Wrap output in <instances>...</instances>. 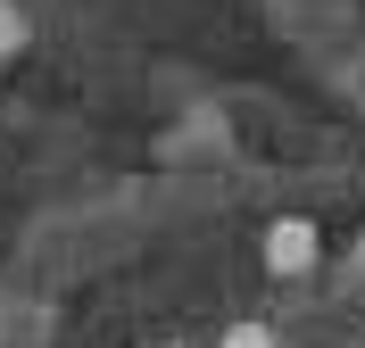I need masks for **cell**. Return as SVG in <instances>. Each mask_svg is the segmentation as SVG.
I'll list each match as a JSON object with an SVG mask.
<instances>
[{"label": "cell", "mask_w": 365, "mask_h": 348, "mask_svg": "<svg viewBox=\"0 0 365 348\" xmlns=\"http://www.w3.org/2000/svg\"><path fill=\"white\" fill-rule=\"evenodd\" d=\"M257 257H266V274H316V257H324V232L307 224V216H274L266 241H257Z\"/></svg>", "instance_id": "obj_1"}, {"label": "cell", "mask_w": 365, "mask_h": 348, "mask_svg": "<svg viewBox=\"0 0 365 348\" xmlns=\"http://www.w3.org/2000/svg\"><path fill=\"white\" fill-rule=\"evenodd\" d=\"M25 42H34V17H25L17 0H0V58H17Z\"/></svg>", "instance_id": "obj_2"}, {"label": "cell", "mask_w": 365, "mask_h": 348, "mask_svg": "<svg viewBox=\"0 0 365 348\" xmlns=\"http://www.w3.org/2000/svg\"><path fill=\"white\" fill-rule=\"evenodd\" d=\"M225 348H274V324H232Z\"/></svg>", "instance_id": "obj_3"}, {"label": "cell", "mask_w": 365, "mask_h": 348, "mask_svg": "<svg viewBox=\"0 0 365 348\" xmlns=\"http://www.w3.org/2000/svg\"><path fill=\"white\" fill-rule=\"evenodd\" d=\"M150 348H166V340H150Z\"/></svg>", "instance_id": "obj_4"}]
</instances>
